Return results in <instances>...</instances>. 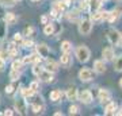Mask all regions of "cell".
Instances as JSON below:
<instances>
[{"instance_id":"47","label":"cell","mask_w":122,"mask_h":116,"mask_svg":"<svg viewBox=\"0 0 122 116\" xmlns=\"http://www.w3.org/2000/svg\"><path fill=\"white\" fill-rule=\"evenodd\" d=\"M119 86H121V88H122V78H121V80H119Z\"/></svg>"},{"instance_id":"29","label":"cell","mask_w":122,"mask_h":116,"mask_svg":"<svg viewBox=\"0 0 122 116\" xmlns=\"http://www.w3.org/2000/svg\"><path fill=\"white\" fill-rule=\"evenodd\" d=\"M14 43H16V45H23V38L20 34H15L14 35Z\"/></svg>"},{"instance_id":"39","label":"cell","mask_w":122,"mask_h":116,"mask_svg":"<svg viewBox=\"0 0 122 116\" xmlns=\"http://www.w3.org/2000/svg\"><path fill=\"white\" fill-rule=\"evenodd\" d=\"M5 92H7V93H12L14 92V85H8L7 88H5Z\"/></svg>"},{"instance_id":"27","label":"cell","mask_w":122,"mask_h":116,"mask_svg":"<svg viewBox=\"0 0 122 116\" xmlns=\"http://www.w3.org/2000/svg\"><path fill=\"white\" fill-rule=\"evenodd\" d=\"M11 66H12L14 70H19V72H20V70H22V66H23V62L22 61H14Z\"/></svg>"},{"instance_id":"4","label":"cell","mask_w":122,"mask_h":116,"mask_svg":"<svg viewBox=\"0 0 122 116\" xmlns=\"http://www.w3.org/2000/svg\"><path fill=\"white\" fill-rule=\"evenodd\" d=\"M79 78L81 80V81H91L92 78H94V72H92L91 69H81L80 72H79Z\"/></svg>"},{"instance_id":"28","label":"cell","mask_w":122,"mask_h":116,"mask_svg":"<svg viewBox=\"0 0 122 116\" xmlns=\"http://www.w3.org/2000/svg\"><path fill=\"white\" fill-rule=\"evenodd\" d=\"M19 76H20V72L19 70H11V73H10V78L12 80V81H16L18 78H19Z\"/></svg>"},{"instance_id":"16","label":"cell","mask_w":122,"mask_h":116,"mask_svg":"<svg viewBox=\"0 0 122 116\" xmlns=\"http://www.w3.org/2000/svg\"><path fill=\"white\" fill-rule=\"evenodd\" d=\"M61 64L64 65V66H69V65H71V56H69V53H62V56H61Z\"/></svg>"},{"instance_id":"13","label":"cell","mask_w":122,"mask_h":116,"mask_svg":"<svg viewBox=\"0 0 122 116\" xmlns=\"http://www.w3.org/2000/svg\"><path fill=\"white\" fill-rule=\"evenodd\" d=\"M66 97H68V100H76L77 99V89L76 88H69V89L66 90Z\"/></svg>"},{"instance_id":"33","label":"cell","mask_w":122,"mask_h":116,"mask_svg":"<svg viewBox=\"0 0 122 116\" xmlns=\"http://www.w3.org/2000/svg\"><path fill=\"white\" fill-rule=\"evenodd\" d=\"M90 7V0H83L81 3H80V8L81 9H87Z\"/></svg>"},{"instance_id":"3","label":"cell","mask_w":122,"mask_h":116,"mask_svg":"<svg viewBox=\"0 0 122 116\" xmlns=\"http://www.w3.org/2000/svg\"><path fill=\"white\" fill-rule=\"evenodd\" d=\"M121 38H122L121 32L117 31L115 28H110L109 32H107V39H109V42L111 45H118L119 41H121Z\"/></svg>"},{"instance_id":"34","label":"cell","mask_w":122,"mask_h":116,"mask_svg":"<svg viewBox=\"0 0 122 116\" xmlns=\"http://www.w3.org/2000/svg\"><path fill=\"white\" fill-rule=\"evenodd\" d=\"M77 112H79V108L76 107V105H71L69 107V113L71 115H76Z\"/></svg>"},{"instance_id":"10","label":"cell","mask_w":122,"mask_h":116,"mask_svg":"<svg viewBox=\"0 0 122 116\" xmlns=\"http://www.w3.org/2000/svg\"><path fill=\"white\" fill-rule=\"evenodd\" d=\"M15 107H16V109H18V113H20V115H25L26 113V100H23V99H20V100H18L16 103H15Z\"/></svg>"},{"instance_id":"38","label":"cell","mask_w":122,"mask_h":116,"mask_svg":"<svg viewBox=\"0 0 122 116\" xmlns=\"http://www.w3.org/2000/svg\"><path fill=\"white\" fill-rule=\"evenodd\" d=\"M109 16H110V12H109V11L102 12V19H103V20H105V19H109Z\"/></svg>"},{"instance_id":"7","label":"cell","mask_w":122,"mask_h":116,"mask_svg":"<svg viewBox=\"0 0 122 116\" xmlns=\"http://www.w3.org/2000/svg\"><path fill=\"white\" fill-rule=\"evenodd\" d=\"M39 80H42L45 82H49V81H53V76H52V72H49L48 69H42L38 74Z\"/></svg>"},{"instance_id":"17","label":"cell","mask_w":122,"mask_h":116,"mask_svg":"<svg viewBox=\"0 0 122 116\" xmlns=\"http://www.w3.org/2000/svg\"><path fill=\"white\" fill-rule=\"evenodd\" d=\"M115 111H117V104L115 103L107 104V107H106V113H109V115H115Z\"/></svg>"},{"instance_id":"36","label":"cell","mask_w":122,"mask_h":116,"mask_svg":"<svg viewBox=\"0 0 122 116\" xmlns=\"http://www.w3.org/2000/svg\"><path fill=\"white\" fill-rule=\"evenodd\" d=\"M22 62H23V65H25V64H31V56H26L22 60Z\"/></svg>"},{"instance_id":"24","label":"cell","mask_w":122,"mask_h":116,"mask_svg":"<svg viewBox=\"0 0 122 116\" xmlns=\"http://www.w3.org/2000/svg\"><path fill=\"white\" fill-rule=\"evenodd\" d=\"M16 20L18 19L14 14H7V15H5V22H7V24H14Z\"/></svg>"},{"instance_id":"35","label":"cell","mask_w":122,"mask_h":116,"mask_svg":"<svg viewBox=\"0 0 122 116\" xmlns=\"http://www.w3.org/2000/svg\"><path fill=\"white\" fill-rule=\"evenodd\" d=\"M41 70H42V69L39 68L38 65H34V68H33V73H34L35 76H38V74H39V72H41Z\"/></svg>"},{"instance_id":"44","label":"cell","mask_w":122,"mask_h":116,"mask_svg":"<svg viewBox=\"0 0 122 116\" xmlns=\"http://www.w3.org/2000/svg\"><path fill=\"white\" fill-rule=\"evenodd\" d=\"M62 3L65 4V7H69L71 5V0H62Z\"/></svg>"},{"instance_id":"14","label":"cell","mask_w":122,"mask_h":116,"mask_svg":"<svg viewBox=\"0 0 122 116\" xmlns=\"http://www.w3.org/2000/svg\"><path fill=\"white\" fill-rule=\"evenodd\" d=\"M7 35V22L0 20V39H3Z\"/></svg>"},{"instance_id":"19","label":"cell","mask_w":122,"mask_h":116,"mask_svg":"<svg viewBox=\"0 0 122 116\" xmlns=\"http://www.w3.org/2000/svg\"><path fill=\"white\" fill-rule=\"evenodd\" d=\"M61 51L62 53H71L72 51V45H71L68 41H64L61 43Z\"/></svg>"},{"instance_id":"22","label":"cell","mask_w":122,"mask_h":116,"mask_svg":"<svg viewBox=\"0 0 122 116\" xmlns=\"http://www.w3.org/2000/svg\"><path fill=\"white\" fill-rule=\"evenodd\" d=\"M44 32H45L46 35H52L53 32H54V26H53L52 23H48V24H45Z\"/></svg>"},{"instance_id":"6","label":"cell","mask_w":122,"mask_h":116,"mask_svg":"<svg viewBox=\"0 0 122 116\" xmlns=\"http://www.w3.org/2000/svg\"><path fill=\"white\" fill-rule=\"evenodd\" d=\"M79 99H80V101L84 104H90L92 101V95L90 90H83V92H80L79 93Z\"/></svg>"},{"instance_id":"18","label":"cell","mask_w":122,"mask_h":116,"mask_svg":"<svg viewBox=\"0 0 122 116\" xmlns=\"http://www.w3.org/2000/svg\"><path fill=\"white\" fill-rule=\"evenodd\" d=\"M121 9L119 8H117V9H114L113 12H110V16H109V20L110 22H114V20H117L118 18L121 16Z\"/></svg>"},{"instance_id":"15","label":"cell","mask_w":122,"mask_h":116,"mask_svg":"<svg viewBox=\"0 0 122 116\" xmlns=\"http://www.w3.org/2000/svg\"><path fill=\"white\" fill-rule=\"evenodd\" d=\"M64 8H65V4H64L62 1H54V3H53V9H54L56 12L61 14Z\"/></svg>"},{"instance_id":"30","label":"cell","mask_w":122,"mask_h":116,"mask_svg":"<svg viewBox=\"0 0 122 116\" xmlns=\"http://www.w3.org/2000/svg\"><path fill=\"white\" fill-rule=\"evenodd\" d=\"M91 20H94V22L102 20V12H94L91 15Z\"/></svg>"},{"instance_id":"42","label":"cell","mask_w":122,"mask_h":116,"mask_svg":"<svg viewBox=\"0 0 122 116\" xmlns=\"http://www.w3.org/2000/svg\"><path fill=\"white\" fill-rule=\"evenodd\" d=\"M31 32H33V28H31V27H27L26 30H25V34H26V35L31 34Z\"/></svg>"},{"instance_id":"20","label":"cell","mask_w":122,"mask_h":116,"mask_svg":"<svg viewBox=\"0 0 122 116\" xmlns=\"http://www.w3.org/2000/svg\"><path fill=\"white\" fill-rule=\"evenodd\" d=\"M61 96H62V93H61L60 90H53V92H50L49 97H50L52 101H58L61 99Z\"/></svg>"},{"instance_id":"23","label":"cell","mask_w":122,"mask_h":116,"mask_svg":"<svg viewBox=\"0 0 122 116\" xmlns=\"http://www.w3.org/2000/svg\"><path fill=\"white\" fill-rule=\"evenodd\" d=\"M46 69H48L49 72H57V69H58V66H57V64H54L53 61H48V64H46Z\"/></svg>"},{"instance_id":"40","label":"cell","mask_w":122,"mask_h":116,"mask_svg":"<svg viewBox=\"0 0 122 116\" xmlns=\"http://www.w3.org/2000/svg\"><path fill=\"white\" fill-rule=\"evenodd\" d=\"M23 45H25V47H31L33 42L31 41H23Z\"/></svg>"},{"instance_id":"11","label":"cell","mask_w":122,"mask_h":116,"mask_svg":"<svg viewBox=\"0 0 122 116\" xmlns=\"http://www.w3.org/2000/svg\"><path fill=\"white\" fill-rule=\"evenodd\" d=\"M98 96H99V100H102V101H109L111 99V93L107 89H99Z\"/></svg>"},{"instance_id":"37","label":"cell","mask_w":122,"mask_h":116,"mask_svg":"<svg viewBox=\"0 0 122 116\" xmlns=\"http://www.w3.org/2000/svg\"><path fill=\"white\" fill-rule=\"evenodd\" d=\"M8 56H10V53H8V51H0V57H1V58H3L4 61L8 58Z\"/></svg>"},{"instance_id":"43","label":"cell","mask_w":122,"mask_h":116,"mask_svg":"<svg viewBox=\"0 0 122 116\" xmlns=\"http://www.w3.org/2000/svg\"><path fill=\"white\" fill-rule=\"evenodd\" d=\"M41 22H42L44 24H48V18H46V16H42V18H41Z\"/></svg>"},{"instance_id":"1","label":"cell","mask_w":122,"mask_h":116,"mask_svg":"<svg viewBox=\"0 0 122 116\" xmlns=\"http://www.w3.org/2000/svg\"><path fill=\"white\" fill-rule=\"evenodd\" d=\"M90 56H91V53H90L88 47H86L83 45L76 49V57H77V60L80 62H87L90 60Z\"/></svg>"},{"instance_id":"5","label":"cell","mask_w":122,"mask_h":116,"mask_svg":"<svg viewBox=\"0 0 122 116\" xmlns=\"http://www.w3.org/2000/svg\"><path fill=\"white\" fill-rule=\"evenodd\" d=\"M31 108L34 113H39V112L44 111V103H42V99L41 97H34L33 101H31Z\"/></svg>"},{"instance_id":"46","label":"cell","mask_w":122,"mask_h":116,"mask_svg":"<svg viewBox=\"0 0 122 116\" xmlns=\"http://www.w3.org/2000/svg\"><path fill=\"white\" fill-rule=\"evenodd\" d=\"M117 115H119V116H122V109H119V111L117 112Z\"/></svg>"},{"instance_id":"21","label":"cell","mask_w":122,"mask_h":116,"mask_svg":"<svg viewBox=\"0 0 122 116\" xmlns=\"http://www.w3.org/2000/svg\"><path fill=\"white\" fill-rule=\"evenodd\" d=\"M90 1H91V3H90V8H91L92 11H96V9L102 5V1H103V0H90Z\"/></svg>"},{"instance_id":"2","label":"cell","mask_w":122,"mask_h":116,"mask_svg":"<svg viewBox=\"0 0 122 116\" xmlns=\"http://www.w3.org/2000/svg\"><path fill=\"white\" fill-rule=\"evenodd\" d=\"M91 30H92V20L91 19H83V20L80 22V24H79V31H80V34L88 35L91 32Z\"/></svg>"},{"instance_id":"41","label":"cell","mask_w":122,"mask_h":116,"mask_svg":"<svg viewBox=\"0 0 122 116\" xmlns=\"http://www.w3.org/2000/svg\"><path fill=\"white\" fill-rule=\"evenodd\" d=\"M4 69V60L0 57V70H3Z\"/></svg>"},{"instance_id":"26","label":"cell","mask_w":122,"mask_h":116,"mask_svg":"<svg viewBox=\"0 0 122 116\" xmlns=\"http://www.w3.org/2000/svg\"><path fill=\"white\" fill-rule=\"evenodd\" d=\"M114 69L117 72H122V57H118L114 62Z\"/></svg>"},{"instance_id":"32","label":"cell","mask_w":122,"mask_h":116,"mask_svg":"<svg viewBox=\"0 0 122 116\" xmlns=\"http://www.w3.org/2000/svg\"><path fill=\"white\" fill-rule=\"evenodd\" d=\"M29 88H30V89H31V90H33V92L35 93V92H38L39 85H38V82H37V81H33V82L30 84V86H29Z\"/></svg>"},{"instance_id":"9","label":"cell","mask_w":122,"mask_h":116,"mask_svg":"<svg viewBox=\"0 0 122 116\" xmlns=\"http://www.w3.org/2000/svg\"><path fill=\"white\" fill-rule=\"evenodd\" d=\"M37 53H38L39 56L42 57V58H46V57L49 56L50 50H49V47L46 46V45L41 43V45H38V46H37Z\"/></svg>"},{"instance_id":"31","label":"cell","mask_w":122,"mask_h":116,"mask_svg":"<svg viewBox=\"0 0 122 116\" xmlns=\"http://www.w3.org/2000/svg\"><path fill=\"white\" fill-rule=\"evenodd\" d=\"M16 1L18 0H1V3L4 5H7V7H12V5L16 4Z\"/></svg>"},{"instance_id":"8","label":"cell","mask_w":122,"mask_h":116,"mask_svg":"<svg viewBox=\"0 0 122 116\" xmlns=\"http://www.w3.org/2000/svg\"><path fill=\"white\" fill-rule=\"evenodd\" d=\"M94 70H95L96 73H105L106 72V65H105V61L102 60H96L95 62H94Z\"/></svg>"},{"instance_id":"45","label":"cell","mask_w":122,"mask_h":116,"mask_svg":"<svg viewBox=\"0 0 122 116\" xmlns=\"http://www.w3.org/2000/svg\"><path fill=\"white\" fill-rule=\"evenodd\" d=\"M12 113H14V112L11 111V109H5V111H4V115H12Z\"/></svg>"},{"instance_id":"25","label":"cell","mask_w":122,"mask_h":116,"mask_svg":"<svg viewBox=\"0 0 122 116\" xmlns=\"http://www.w3.org/2000/svg\"><path fill=\"white\" fill-rule=\"evenodd\" d=\"M33 95H34V92H33L30 88H29V89H27V88H22V96L25 99H30Z\"/></svg>"},{"instance_id":"12","label":"cell","mask_w":122,"mask_h":116,"mask_svg":"<svg viewBox=\"0 0 122 116\" xmlns=\"http://www.w3.org/2000/svg\"><path fill=\"white\" fill-rule=\"evenodd\" d=\"M102 56H103V58H105L106 61H111L114 58V50L111 47H106V49H103Z\"/></svg>"}]
</instances>
